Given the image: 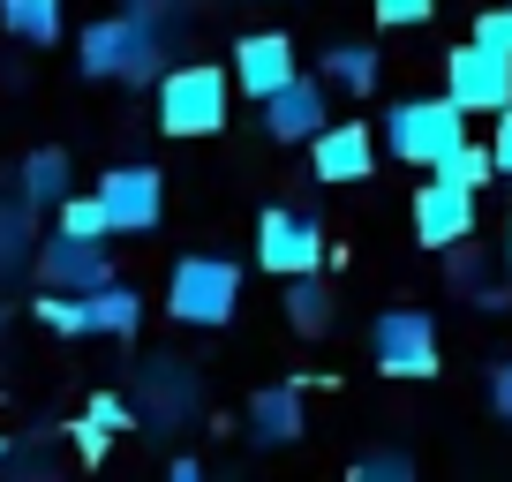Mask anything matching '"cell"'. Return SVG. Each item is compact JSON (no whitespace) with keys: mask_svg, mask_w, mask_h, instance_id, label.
<instances>
[{"mask_svg":"<svg viewBox=\"0 0 512 482\" xmlns=\"http://www.w3.org/2000/svg\"><path fill=\"white\" fill-rule=\"evenodd\" d=\"M475 38H482V46H497V53H512V0H505V8H482Z\"/></svg>","mask_w":512,"mask_h":482,"instance_id":"83f0119b","label":"cell"},{"mask_svg":"<svg viewBox=\"0 0 512 482\" xmlns=\"http://www.w3.org/2000/svg\"><path fill=\"white\" fill-rule=\"evenodd\" d=\"M369 166H377V136H369V121H324V129L309 136V174H317L324 189L369 181Z\"/></svg>","mask_w":512,"mask_h":482,"instance_id":"8fae6325","label":"cell"},{"mask_svg":"<svg viewBox=\"0 0 512 482\" xmlns=\"http://www.w3.org/2000/svg\"><path fill=\"white\" fill-rule=\"evenodd\" d=\"M16 189L31 196L38 211H61V196H68V151L61 144H38L31 159L16 166Z\"/></svg>","mask_w":512,"mask_h":482,"instance_id":"ac0fdd59","label":"cell"},{"mask_svg":"<svg viewBox=\"0 0 512 482\" xmlns=\"http://www.w3.org/2000/svg\"><path fill=\"white\" fill-rule=\"evenodd\" d=\"M445 272H452V287H475L482 294V249H475V234L445 249Z\"/></svg>","mask_w":512,"mask_h":482,"instance_id":"4316f807","label":"cell"},{"mask_svg":"<svg viewBox=\"0 0 512 482\" xmlns=\"http://www.w3.org/2000/svg\"><path fill=\"white\" fill-rule=\"evenodd\" d=\"M83 309H91V332H106V339H136V332H144V294L121 287V279L91 287V294H83Z\"/></svg>","mask_w":512,"mask_h":482,"instance_id":"e0dca14e","label":"cell"},{"mask_svg":"<svg viewBox=\"0 0 512 482\" xmlns=\"http://www.w3.org/2000/svg\"><path fill=\"white\" fill-rule=\"evenodd\" d=\"M324 91H332L324 76H294V83H279V91L264 98V129H272L279 144H309V136L332 121V113H324Z\"/></svg>","mask_w":512,"mask_h":482,"instance_id":"5bb4252c","label":"cell"},{"mask_svg":"<svg viewBox=\"0 0 512 482\" xmlns=\"http://www.w3.org/2000/svg\"><path fill=\"white\" fill-rule=\"evenodd\" d=\"M475 196L482 189H460V181L430 174L415 189V241H422V249H452V241H467V234H475Z\"/></svg>","mask_w":512,"mask_h":482,"instance_id":"7c38bea8","label":"cell"},{"mask_svg":"<svg viewBox=\"0 0 512 482\" xmlns=\"http://www.w3.org/2000/svg\"><path fill=\"white\" fill-rule=\"evenodd\" d=\"M166 309H174V324H196V332L234 324V309H241V264H226V257H181L174 279H166Z\"/></svg>","mask_w":512,"mask_h":482,"instance_id":"277c9868","label":"cell"},{"mask_svg":"<svg viewBox=\"0 0 512 482\" xmlns=\"http://www.w3.org/2000/svg\"><path fill=\"white\" fill-rule=\"evenodd\" d=\"M490 407L512 422V362H490Z\"/></svg>","mask_w":512,"mask_h":482,"instance_id":"f1b7e54d","label":"cell"},{"mask_svg":"<svg viewBox=\"0 0 512 482\" xmlns=\"http://www.w3.org/2000/svg\"><path fill=\"white\" fill-rule=\"evenodd\" d=\"M505 264H512V219H505Z\"/></svg>","mask_w":512,"mask_h":482,"instance_id":"1f68e13d","label":"cell"},{"mask_svg":"<svg viewBox=\"0 0 512 482\" xmlns=\"http://www.w3.org/2000/svg\"><path fill=\"white\" fill-rule=\"evenodd\" d=\"M287 324H294L302 339H317L324 324H332V287H324L317 272H294V279H287Z\"/></svg>","mask_w":512,"mask_h":482,"instance_id":"44dd1931","label":"cell"},{"mask_svg":"<svg viewBox=\"0 0 512 482\" xmlns=\"http://www.w3.org/2000/svg\"><path fill=\"white\" fill-rule=\"evenodd\" d=\"M38 279L61 294H91L113 279V257L98 234H68V226H53V241H38Z\"/></svg>","mask_w":512,"mask_h":482,"instance_id":"30bf717a","label":"cell"},{"mask_svg":"<svg viewBox=\"0 0 512 482\" xmlns=\"http://www.w3.org/2000/svg\"><path fill=\"white\" fill-rule=\"evenodd\" d=\"M136 407H144V422L166 437V430L204 415V377H196L189 362H174V354H159V362L136 370Z\"/></svg>","mask_w":512,"mask_h":482,"instance_id":"52a82bcc","label":"cell"},{"mask_svg":"<svg viewBox=\"0 0 512 482\" xmlns=\"http://www.w3.org/2000/svg\"><path fill=\"white\" fill-rule=\"evenodd\" d=\"M61 23H68L61 0H0V31L23 38V46H53V38H61Z\"/></svg>","mask_w":512,"mask_h":482,"instance_id":"d6986e66","label":"cell"},{"mask_svg":"<svg viewBox=\"0 0 512 482\" xmlns=\"http://www.w3.org/2000/svg\"><path fill=\"white\" fill-rule=\"evenodd\" d=\"M38 204L31 196H0V287H16L23 272H38Z\"/></svg>","mask_w":512,"mask_h":482,"instance_id":"9a60e30c","label":"cell"},{"mask_svg":"<svg viewBox=\"0 0 512 482\" xmlns=\"http://www.w3.org/2000/svg\"><path fill=\"white\" fill-rule=\"evenodd\" d=\"M354 482H415V460L407 452H369V460H354Z\"/></svg>","mask_w":512,"mask_h":482,"instance_id":"d4e9b609","label":"cell"},{"mask_svg":"<svg viewBox=\"0 0 512 482\" xmlns=\"http://www.w3.org/2000/svg\"><path fill=\"white\" fill-rule=\"evenodd\" d=\"M302 68H294V38H279V31H256V38H241L234 46V91L241 98H264L279 91V83H294Z\"/></svg>","mask_w":512,"mask_h":482,"instance_id":"4fadbf2b","label":"cell"},{"mask_svg":"<svg viewBox=\"0 0 512 482\" xmlns=\"http://www.w3.org/2000/svg\"><path fill=\"white\" fill-rule=\"evenodd\" d=\"M159 129L166 136H219L226 129V68L181 61L159 76Z\"/></svg>","mask_w":512,"mask_h":482,"instance_id":"3957f363","label":"cell"},{"mask_svg":"<svg viewBox=\"0 0 512 482\" xmlns=\"http://www.w3.org/2000/svg\"><path fill=\"white\" fill-rule=\"evenodd\" d=\"M241 430H249V445H294V437H302V385H264L249 400V422H241Z\"/></svg>","mask_w":512,"mask_h":482,"instance_id":"2e32d148","label":"cell"},{"mask_svg":"<svg viewBox=\"0 0 512 482\" xmlns=\"http://www.w3.org/2000/svg\"><path fill=\"white\" fill-rule=\"evenodd\" d=\"M445 91L460 98L467 113H505L512 106V53H497V46H482V38H467V46H452L445 53Z\"/></svg>","mask_w":512,"mask_h":482,"instance_id":"8992f818","label":"cell"},{"mask_svg":"<svg viewBox=\"0 0 512 482\" xmlns=\"http://www.w3.org/2000/svg\"><path fill=\"white\" fill-rule=\"evenodd\" d=\"M76 61H83L91 83H159L166 61H174V38H166L159 23H144L136 8H121V16L83 23Z\"/></svg>","mask_w":512,"mask_h":482,"instance_id":"6da1fadb","label":"cell"},{"mask_svg":"<svg viewBox=\"0 0 512 482\" xmlns=\"http://www.w3.org/2000/svg\"><path fill=\"white\" fill-rule=\"evenodd\" d=\"M490 151H497V174L512 181V106L497 113V136H490Z\"/></svg>","mask_w":512,"mask_h":482,"instance_id":"4dcf8cb0","label":"cell"},{"mask_svg":"<svg viewBox=\"0 0 512 482\" xmlns=\"http://www.w3.org/2000/svg\"><path fill=\"white\" fill-rule=\"evenodd\" d=\"M377 76H384V53L377 46H332V53H324V83L347 91V98H369V91H377Z\"/></svg>","mask_w":512,"mask_h":482,"instance_id":"ffe728a7","label":"cell"},{"mask_svg":"<svg viewBox=\"0 0 512 482\" xmlns=\"http://www.w3.org/2000/svg\"><path fill=\"white\" fill-rule=\"evenodd\" d=\"M31 317L46 324V332H68V339L91 332V309H83V294H61V287H46V302H31Z\"/></svg>","mask_w":512,"mask_h":482,"instance_id":"603a6c76","label":"cell"},{"mask_svg":"<svg viewBox=\"0 0 512 482\" xmlns=\"http://www.w3.org/2000/svg\"><path fill=\"white\" fill-rule=\"evenodd\" d=\"M98 196H106V211H113V234H151L159 211H166V174L144 166V159L106 166V174H98Z\"/></svg>","mask_w":512,"mask_h":482,"instance_id":"9c48e42d","label":"cell"},{"mask_svg":"<svg viewBox=\"0 0 512 482\" xmlns=\"http://www.w3.org/2000/svg\"><path fill=\"white\" fill-rule=\"evenodd\" d=\"M53 226H68V234H98V241H106L113 234V211H106V196H76V189H68L61 196V211H53Z\"/></svg>","mask_w":512,"mask_h":482,"instance_id":"7402d4cb","label":"cell"},{"mask_svg":"<svg viewBox=\"0 0 512 482\" xmlns=\"http://www.w3.org/2000/svg\"><path fill=\"white\" fill-rule=\"evenodd\" d=\"M430 174H445V181H460V189H482V181L497 174V151L490 144H460V151H445V159L430 166Z\"/></svg>","mask_w":512,"mask_h":482,"instance_id":"cb8c5ba5","label":"cell"},{"mask_svg":"<svg viewBox=\"0 0 512 482\" xmlns=\"http://www.w3.org/2000/svg\"><path fill=\"white\" fill-rule=\"evenodd\" d=\"M369 16L392 23V31H415V23H430V16H437V0H369Z\"/></svg>","mask_w":512,"mask_h":482,"instance_id":"484cf974","label":"cell"},{"mask_svg":"<svg viewBox=\"0 0 512 482\" xmlns=\"http://www.w3.org/2000/svg\"><path fill=\"white\" fill-rule=\"evenodd\" d=\"M467 121H475V113H467L452 91L445 98H400V106L384 113V151L407 159V166H437L445 151L467 144Z\"/></svg>","mask_w":512,"mask_h":482,"instance_id":"7a4b0ae2","label":"cell"},{"mask_svg":"<svg viewBox=\"0 0 512 482\" xmlns=\"http://www.w3.org/2000/svg\"><path fill=\"white\" fill-rule=\"evenodd\" d=\"M256 264H264V272H279V279L317 272V264H324V226L309 219V211L272 204L264 219H256Z\"/></svg>","mask_w":512,"mask_h":482,"instance_id":"ba28073f","label":"cell"},{"mask_svg":"<svg viewBox=\"0 0 512 482\" xmlns=\"http://www.w3.org/2000/svg\"><path fill=\"white\" fill-rule=\"evenodd\" d=\"M106 437H113L106 422H91V415L76 422V452H83V460H98V452H106Z\"/></svg>","mask_w":512,"mask_h":482,"instance_id":"f546056e","label":"cell"},{"mask_svg":"<svg viewBox=\"0 0 512 482\" xmlns=\"http://www.w3.org/2000/svg\"><path fill=\"white\" fill-rule=\"evenodd\" d=\"M369 362L384 377H437V317L430 309H384L369 324Z\"/></svg>","mask_w":512,"mask_h":482,"instance_id":"5b68a950","label":"cell"}]
</instances>
